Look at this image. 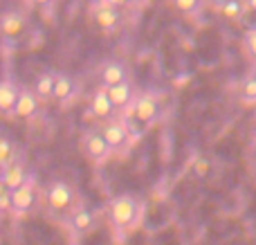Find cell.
<instances>
[{"mask_svg":"<svg viewBox=\"0 0 256 245\" xmlns=\"http://www.w3.org/2000/svg\"><path fill=\"white\" fill-rule=\"evenodd\" d=\"M45 205L52 214H70L76 207V189L68 180H52L45 189Z\"/></svg>","mask_w":256,"mask_h":245,"instance_id":"cell-2","label":"cell"},{"mask_svg":"<svg viewBox=\"0 0 256 245\" xmlns=\"http://www.w3.org/2000/svg\"><path fill=\"white\" fill-rule=\"evenodd\" d=\"M27 25V18L18 9H7L4 14H0V34L7 38H16Z\"/></svg>","mask_w":256,"mask_h":245,"instance_id":"cell-13","label":"cell"},{"mask_svg":"<svg viewBox=\"0 0 256 245\" xmlns=\"http://www.w3.org/2000/svg\"><path fill=\"white\" fill-rule=\"evenodd\" d=\"M81 151H84V156L88 158L90 162H94V164H104V162L112 156V148L108 146V142L104 140V135L99 133V128L84 133V138H81Z\"/></svg>","mask_w":256,"mask_h":245,"instance_id":"cell-4","label":"cell"},{"mask_svg":"<svg viewBox=\"0 0 256 245\" xmlns=\"http://www.w3.org/2000/svg\"><path fill=\"white\" fill-rule=\"evenodd\" d=\"M14 160H16V144L9 138L0 135V166H7Z\"/></svg>","mask_w":256,"mask_h":245,"instance_id":"cell-20","label":"cell"},{"mask_svg":"<svg viewBox=\"0 0 256 245\" xmlns=\"http://www.w3.org/2000/svg\"><path fill=\"white\" fill-rule=\"evenodd\" d=\"M12 189H7L2 182H0V214L2 212H12Z\"/></svg>","mask_w":256,"mask_h":245,"instance_id":"cell-23","label":"cell"},{"mask_svg":"<svg viewBox=\"0 0 256 245\" xmlns=\"http://www.w3.org/2000/svg\"><path fill=\"white\" fill-rule=\"evenodd\" d=\"M245 12H248V9H245L243 0H222V2H220V14L225 18H230V20L240 18Z\"/></svg>","mask_w":256,"mask_h":245,"instance_id":"cell-19","label":"cell"},{"mask_svg":"<svg viewBox=\"0 0 256 245\" xmlns=\"http://www.w3.org/2000/svg\"><path fill=\"white\" fill-rule=\"evenodd\" d=\"M32 2H34V4H50L52 0H32Z\"/></svg>","mask_w":256,"mask_h":245,"instance_id":"cell-28","label":"cell"},{"mask_svg":"<svg viewBox=\"0 0 256 245\" xmlns=\"http://www.w3.org/2000/svg\"><path fill=\"white\" fill-rule=\"evenodd\" d=\"M2 169H4V166H0V182H2Z\"/></svg>","mask_w":256,"mask_h":245,"instance_id":"cell-31","label":"cell"},{"mask_svg":"<svg viewBox=\"0 0 256 245\" xmlns=\"http://www.w3.org/2000/svg\"><path fill=\"white\" fill-rule=\"evenodd\" d=\"M90 18H92V22L102 32H112L124 22V14H122V9L117 7V4H110V2L92 4V9H90Z\"/></svg>","mask_w":256,"mask_h":245,"instance_id":"cell-5","label":"cell"},{"mask_svg":"<svg viewBox=\"0 0 256 245\" xmlns=\"http://www.w3.org/2000/svg\"><path fill=\"white\" fill-rule=\"evenodd\" d=\"M124 81H128V68L124 61L108 58L106 63H102V68H99V84L104 88H112V86L124 84Z\"/></svg>","mask_w":256,"mask_h":245,"instance_id":"cell-9","label":"cell"},{"mask_svg":"<svg viewBox=\"0 0 256 245\" xmlns=\"http://www.w3.org/2000/svg\"><path fill=\"white\" fill-rule=\"evenodd\" d=\"M207 171H209V162L207 160H198V162H196V174H198V176H204Z\"/></svg>","mask_w":256,"mask_h":245,"instance_id":"cell-24","label":"cell"},{"mask_svg":"<svg viewBox=\"0 0 256 245\" xmlns=\"http://www.w3.org/2000/svg\"><path fill=\"white\" fill-rule=\"evenodd\" d=\"M126 2L130 4V7H142V4H146L148 0H126Z\"/></svg>","mask_w":256,"mask_h":245,"instance_id":"cell-26","label":"cell"},{"mask_svg":"<svg viewBox=\"0 0 256 245\" xmlns=\"http://www.w3.org/2000/svg\"><path fill=\"white\" fill-rule=\"evenodd\" d=\"M30 171H27V164L25 160H20V158H16L14 162H9L7 166L2 169V184L7 189H18L20 184H25L27 180H30Z\"/></svg>","mask_w":256,"mask_h":245,"instance_id":"cell-11","label":"cell"},{"mask_svg":"<svg viewBox=\"0 0 256 245\" xmlns=\"http://www.w3.org/2000/svg\"><path fill=\"white\" fill-rule=\"evenodd\" d=\"M252 135H254V140H256V115H254V122H252Z\"/></svg>","mask_w":256,"mask_h":245,"instance_id":"cell-29","label":"cell"},{"mask_svg":"<svg viewBox=\"0 0 256 245\" xmlns=\"http://www.w3.org/2000/svg\"><path fill=\"white\" fill-rule=\"evenodd\" d=\"M243 52L245 56L256 66V27H250L243 36Z\"/></svg>","mask_w":256,"mask_h":245,"instance_id":"cell-21","label":"cell"},{"mask_svg":"<svg viewBox=\"0 0 256 245\" xmlns=\"http://www.w3.org/2000/svg\"><path fill=\"white\" fill-rule=\"evenodd\" d=\"M108 94H110L112 104H115V108H130L132 102H135V90H132V84L130 81H124V84H117L112 86V88H106Z\"/></svg>","mask_w":256,"mask_h":245,"instance_id":"cell-15","label":"cell"},{"mask_svg":"<svg viewBox=\"0 0 256 245\" xmlns=\"http://www.w3.org/2000/svg\"><path fill=\"white\" fill-rule=\"evenodd\" d=\"M38 94L34 92V88H20V94H18L16 108H14V115L18 120H32V117L38 112Z\"/></svg>","mask_w":256,"mask_h":245,"instance_id":"cell-12","label":"cell"},{"mask_svg":"<svg viewBox=\"0 0 256 245\" xmlns=\"http://www.w3.org/2000/svg\"><path fill=\"white\" fill-rule=\"evenodd\" d=\"M66 220H68V228H70V232L74 234V236H84V234L92 232L94 223H97V216H94L92 210L79 205V207H74V210L68 214Z\"/></svg>","mask_w":256,"mask_h":245,"instance_id":"cell-8","label":"cell"},{"mask_svg":"<svg viewBox=\"0 0 256 245\" xmlns=\"http://www.w3.org/2000/svg\"><path fill=\"white\" fill-rule=\"evenodd\" d=\"M54 86H56V72L45 70L36 76L34 92L38 94V99H52L54 97Z\"/></svg>","mask_w":256,"mask_h":245,"instance_id":"cell-18","label":"cell"},{"mask_svg":"<svg viewBox=\"0 0 256 245\" xmlns=\"http://www.w3.org/2000/svg\"><path fill=\"white\" fill-rule=\"evenodd\" d=\"M171 4H173V9L176 12H180V14H196V12H200L202 9V4H204V0H171Z\"/></svg>","mask_w":256,"mask_h":245,"instance_id":"cell-22","label":"cell"},{"mask_svg":"<svg viewBox=\"0 0 256 245\" xmlns=\"http://www.w3.org/2000/svg\"><path fill=\"white\" fill-rule=\"evenodd\" d=\"M106 2H110V4H117V7H120V4H124L126 0H106Z\"/></svg>","mask_w":256,"mask_h":245,"instance_id":"cell-27","label":"cell"},{"mask_svg":"<svg viewBox=\"0 0 256 245\" xmlns=\"http://www.w3.org/2000/svg\"><path fill=\"white\" fill-rule=\"evenodd\" d=\"M74 90H76L74 76L68 74V72H56V86H54V97L52 99L66 104V102H70V99H72Z\"/></svg>","mask_w":256,"mask_h":245,"instance_id":"cell-17","label":"cell"},{"mask_svg":"<svg viewBox=\"0 0 256 245\" xmlns=\"http://www.w3.org/2000/svg\"><path fill=\"white\" fill-rule=\"evenodd\" d=\"M106 216L115 232H120V234L130 232L140 223L142 200L137 196H132V194H120V196L110 198V202L106 207Z\"/></svg>","mask_w":256,"mask_h":245,"instance_id":"cell-1","label":"cell"},{"mask_svg":"<svg viewBox=\"0 0 256 245\" xmlns=\"http://www.w3.org/2000/svg\"><path fill=\"white\" fill-rule=\"evenodd\" d=\"M130 115H132V120H137L140 124H150L153 120H158V115H160L158 97L150 94V92L137 94L135 102H132V106H130Z\"/></svg>","mask_w":256,"mask_h":245,"instance_id":"cell-7","label":"cell"},{"mask_svg":"<svg viewBox=\"0 0 256 245\" xmlns=\"http://www.w3.org/2000/svg\"><path fill=\"white\" fill-rule=\"evenodd\" d=\"M115 104H112L110 94H108V90L104 88V86H99L97 90H92V94H90V112H92L94 117H99V120L108 122V120H115Z\"/></svg>","mask_w":256,"mask_h":245,"instance_id":"cell-10","label":"cell"},{"mask_svg":"<svg viewBox=\"0 0 256 245\" xmlns=\"http://www.w3.org/2000/svg\"><path fill=\"white\" fill-rule=\"evenodd\" d=\"M243 4H245V9H248V12L256 14V0H243Z\"/></svg>","mask_w":256,"mask_h":245,"instance_id":"cell-25","label":"cell"},{"mask_svg":"<svg viewBox=\"0 0 256 245\" xmlns=\"http://www.w3.org/2000/svg\"><path fill=\"white\" fill-rule=\"evenodd\" d=\"M92 4H102V2H106V0H90Z\"/></svg>","mask_w":256,"mask_h":245,"instance_id":"cell-30","label":"cell"},{"mask_svg":"<svg viewBox=\"0 0 256 245\" xmlns=\"http://www.w3.org/2000/svg\"><path fill=\"white\" fill-rule=\"evenodd\" d=\"M238 102L245 106H256V70H250L243 79L238 81Z\"/></svg>","mask_w":256,"mask_h":245,"instance_id":"cell-16","label":"cell"},{"mask_svg":"<svg viewBox=\"0 0 256 245\" xmlns=\"http://www.w3.org/2000/svg\"><path fill=\"white\" fill-rule=\"evenodd\" d=\"M99 133L104 135V140L108 142V146L112 148V153L126 151L132 142V130L128 126V120H108L99 126Z\"/></svg>","mask_w":256,"mask_h":245,"instance_id":"cell-3","label":"cell"},{"mask_svg":"<svg viewBox=\"0 0 256 245\" xmlns=\"http://www.w3.org/2000/svg\"><path fill=\"white\" fill-rule=\"evenodd\" d=\"M18 94H20V88L12 79H0V115L14 112Z\"/></svg>","mask_w":256,"mask_h":245,"instance_id":"cell-14","label":"cell"},{"mask_svg":"<svg viewBox=\"0 0 256 245\" xmlns=\"http://www.w3.org/2000/svg\"><path fill=\"white\" fill-rule=\"evenodd\" d=\"M36 202V178L30 176L25 184H20L18 189H14L12 194V214L14 216H25L32 212Z\"/></svg>","mask_w":256,"mask_h":245,"instance_id":"cell-6","label":"cell"}]
</instances>
